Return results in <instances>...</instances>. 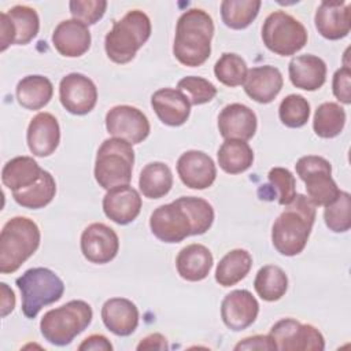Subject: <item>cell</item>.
Masks as SVG:
<instances>
[{
	"label": "cell",
	"instance_id": "b9f144b4",
	"mask_svg": "<svg viewBox=\"0 0 351 351\" xmlns=\"http://www.w3.org/2000/svg\"><path fill=\"white\" fill-rule=\"evenodd\" d=\"M73 19L82 22L84 25H95L100 21L106 12V0H71L69 3Z\"/></svg>",
	"mask_w": 351,
	"mask_h": 351
},
{
	"label": "cell",
	"instance_id": "d590c367",
	"mask_svg": "<svg viewBox=\"0 0 351 351\" xmlns=\"http://www.w3.org/2000/svg\"><path fill=\"white\" fill-rule=\"evenodd\" d=\"M261 0H223L221 3L222 22L234 30L248 27L258 16Z\"/></svg>",
	"mask_w": 351,
	"mask_h": 351
},
{
	"label": "cell",
	"instance_id": "f35d334b",
	"mask_svg": "<svg viewBox=\"0 0 351 351\" xmlns=\"http://www.w3.org/2000/svg\"><path fill=\"white\" fill-rule=\"evenodd\" d=\"M351 195L340 191L336 200L325 207L324 219L329 230L335 233H344L351 228Z\"/></svg>",
	"mask_w": 351,
	"mask_h": 351
},
{
	"label": "cell",
	"instance_id": "5bb4252c",
	"mask_svg": "<svg viewBox=\"0 0 351 351\" xmlns=\"http://www.w3.org/2000/svg\"><path fill=\"white\" fill-rule=\"evenodd\" d=\"M59 99L70 114L85 115L96 106L97 88L89 77L81 73H70L60 80Z\"/></svg>",
	"mask_w": 351,
	"mask_h": 351
},
{
	"label": "cell",
	"instance_id": "277c9868",
	"mask_svg": "<svg viewBox=\"0 0 351 351\" xmlns=\"http://www.w3.org/2000/svg\"><path fill=\"white\" fill-rule=\"evenodd\" d=\"M38 225L27 217H14L5 222L0 233V271H16L40 247Z\"/></svg>",
	"mask_w": 351,
	"mask_h": 351
},
{
	"label": "cell",
	"instance_id": "30bf717a",
	"mask_svg": "<svg viewBox=\"0 0 351 351\" xmlns=\"http://www.w3.org/2000/svg\"><path fill=\"white\" fill-rule=\"evenodd\" d=\"M299 178L304 182L307 197L314 206H329L340 192L332 178V166L329 160L318 155L302 156L295 165Z\"/></svg>",
	"mask_w": 351,
	"mask_h": 351
},
{
	"label": "cell",
	"instance_id": "8d00e7d4",
	"mask_svg": "<svg viewBox=\"0 0 351 351\" xmlns=\"http://www.w3.org/2000/svg\"><path fill=\"white\" fill-rule=\"evenodd\" d=\"M247 71L245 60L240 55L232 52L222 53L214 66L215 78L230 88L241 85L245 80Z\"/></svg>",
	"mask_w": 351,
	"mask_h": 351
},
{
	"label": "cell",
	"instance_id": "4dcf8cb0",
	"mask_svg": "<svg viewBox=\"0 0 351 351\" xmlns=\"http://www.w3.org/2000/svg\"><path fill=\"white\" fill-rule=\"evenodd\" d=\"M219 167L228 174H240L248 170L254 162V151L248 143L226 138L217 154Z\"/></svg>",
	"mask_w": 351,
	"mask_h": 351
},
{
	"label": "cell",
	"instance_id": "f546056e",
	"mask_svg": "<svg viewBox=\"0 0 351 351\" xmlns=\"http://www.w3.org/2000/svg\"><path fill=\"white\" fill-rule=\"evenodd\" d=\"M173 186V173L163 162H151L143 167L138 177V188L148 199L166 196Z\"/></svg>",
	"mask_w": 351,
	"mask_h": 351
},
{
	"label": "cell",
	"instance_id": "60d3db41",
	"mask_svg": "<svg viewBox=\"0 0 351 351\" xmlns=\"http://www.w3.org/2000/svg\"><path fill=\"white\" fill-rule=\"evenodd\" d=\"M267 177L271 188L277 193L278 203L281 206L289 204L296 195L293 174L285 167H273L270 169Z\"/></svg>",
	"mask_w": 351,
	"mask_h": 351
},
{
	"label": "cell",
	"instance_id": "7bdbcfd3",
	"mask_svg": "<svg viewBox=\"0 0 351 351\" xmlns=\"http://www.w3.org/2000/svg\"><path fill=\"white\" fill-rule=\"evenodd\" d=\"M332 89L335 97L344 103L350 104L351 103V70L350 66L344 64L336 73L333 74V81H332Z\"/></svg>",
	"mask_w": 351,
	"mask_h": 351
},
{
	"label": "cell",
	"instance_id": "603a6c76",
	"mask_svg": "<svg viewBox=\"0 0 351 351\" xmlns=\"http://www.w3.org/2000/svg\"><path fill=\"white\" fill-rule=\"evenodd\" d=\"M90 32L86 25L77 19L62 21L52 33L55 49L66 58H78L90 47Z\"/></svg>",
	"mask_w": 351,
	"mask_h": 351
},
{
	"label": "cell",
	"instance_id": "4fadbf2b",
	"mask_svg": "<svg viewBox=\"0 0 351 351\" xmlns=\"http://www.w3.org/2000/svg\"><path fill=\"white\" fill-rule=\"evenodd\" d=\"M106 129L112 137L122 138L132 145L143 143L151 132L147 115L128 104L115 106L108 110L106 114Z\"/></svg>",
	"mask_w": 351,
	"mask_h": 351
},
{
	"label": "cell",
	"instance_id": "c3c4849f",
	"mask_svg": "<svg viewBox=\"0 0 351 351\" xmlns=\"http://www.w3.org/2000/svg\"><path fill=\"white\" fill-rule=\"evenodd\" d=\"M258 195L261 196V199H265V200H273L277 196L276 191L271 188L270 184L269 185H262L258 191Z\"/></svg>",
	"mask_w": 351,
	"mask_h": 351
},
{
	"label": "cell",
	"instance_id": "4316f807",
	"mask_svg": "<svg viewBox=\"0 0 351 351\" xmlns=\"http://www.w3.org/2000/svg\"><path fill=\"white\" fill-rule=\"evenodd\" d=\"M213 263L214 258L210 250L197 243L184 247L176 258V267L180 277L192 282L204 280L208 276Z\"/></svg>",
	"mask_w": 351,
	"mask_h": 351
},
{
	"label": "cell",
	"instance_id": "f1b7e54d",
	"mask_svg": "<svg viewBox=\"0 0 351 351\" xmlns=\"http://www.w3.org/2000/svg\"><path fill=\"white\" fill-rule=\"evenodd\" d=\"M16 100L27 110H40L49 103L53 95V85L44 75H26L16 85Z\"/></svg>",
	"mask_w": 351,
	"mask_h": 351
},
{
	"label": "cell",
	"instance_id": "7dc6e473",
	"mask_svg": "<svg viewBox=\"0 0 351 351\" xmlns=\"http://www.w3.org/2000/svg\"><path fill=\"white\" fill-rule=\"evenodd\" d=\"M0 288H1V317H7L15 307V295H14V291L5 284V282H1L0 284Z\"/></svg>",
	"mask_w": 351,
	"mask_h": 351
},
{
	"label": "cell",
	"instance_id": "3957f363",
	"mask_svg": "<svg viewBox=\"0 0 351 351\" xmlns=\"http://www.w3.org/2000/svg\"><path fill=\"white\" fill-rule=\"evenodd\" d=\"M314 221L315 206L306 195L296 193L273 223L271 243L274 248L285 256L300 254L307 244Z\"/></svg>",
	"mask_w": 351,
	"mask_h": 351
},
{
	"label": "cell",
	"instance_id": "484cf974",
	"mask_svg": "<svg viewBox=\"0 0 351 351\" xmlns=\"http://www.w3.org/2000/svg\"><path fill=\"white\" fill-rule=\"evenodd\" d=\"M289 80L293 86L303 90H317L326 81V64L315 55H299L288 64Z\"/></svg>",
	"mask_w": 351,
	"mask_h": 351
},
{
	"label": "cell",
	"instance_id": "83f0119b",
	"mask_svg": "<svg viewBox=\"0 0 351 351\" xmlns=\"http://www.w3.org/2000/svg\"><path fill=\"white\" fill-rule=\"evenodd\" d=\"M38 163L32 156H15L1 170V181L8 189L18 191L37 182L43 174Z\"/></svg>",
	"mask_w": 351,
	"mask_h": 351
},
{
	"label": "cell",
	"instance_id": "e575fe53",
	"mask_svg": "<svg viewBox=\"0 0 351 351\" xmlns=\"http://www.w3.org/2000/svg\"><path fill=\"white\" fill-rule=\"evenodd\" d=\"M346 111L340 104L326 101L317 107L313 119V129L318 137L333 138L343 132Z\"/></svg>",
	"mask_w": 351,
	"mask_h": 351
},
{
	"label": "cell",
	"instance_id": "ac0fdd59",
	"mask_svg": "<svg viewBox=\"0 0 351 351\" xmlns=\"http://www.w3.org/2000/svg\"><path fill=\"white\" fill-rule=\"evenodd\" d=\"M141 196L130 185L108 189L103 197V211L108 219L118 225L133 222L141 211Z\"/></svg>",
	"mask_w": 351,
	"mask_h": 351
},
{
	"label": "cell",
	"instance_id": "7402d4cb",
	"mask_svg": "<svg viewBox=\"0 0 351 351\" xmlns=\"http://www.w3.org/2000/svg\"><path fill=\"white\" fill-rule=\"evenodd\" d=\"M245 93L261 104L273 101L281 92L284 80L281 71L274 66H258L247 71L243 82Z\"/></svg>",
	"mask_w": 351,
	"mask_h": 351
},
{
	"label": "cell",
	"instance_id": "6da1fadb",
	"mask_svg": "<svg viewBox=\"0 0 351 351\" xmlns=\"http://www.w3.org/2000/svg\"><path fill=\"white\" fill-rule=\"evenodd\" d=\"M214 222L213 206L196 196H181L162 204L149 217L152 234L165 243H180L189 236L206 233Z\"/></svg>",
	"mask_w": 351,
	"mask_h": 351
},
{
	"label": "cell",
	"instance_id": "cb8c5ba5",
	"mask_svg": "<svg viewBox=\"0 0 351 351\" xmlns=\"http://www.w3.org/2000/svg\"><path fill=\"white\" fill-rule=\"evenodd\" d=\"M151 106L160 122L167 126L184 125L191 114V103L186 96L173 88H162L154 92Z\"/></svg>",
	"mask_w": 351,
	"mask_h": 351
},
{
	"label": "cell",
	"instance_id": "44dd1931",
	"mask_svg": "<svg viewBox=\"0 0 351 351\" xmlns=\"http://www.w3.org/2000/svg\"><path fill=\"white\" fill-rule=\"evenodd\" d=\"M318 33L326 40H340L351 29L350 4L347 1H322L314 15Z\"/></svg>",
	"mask_w": 351,
	"mask_h": 351
},
{
	"label": "cell",
	"instance_id": "5b68a950",
	"mask_svg": "<svg viewBox=\"0 0 351 351\" xmlns=\"http://www.w3.org/2000/svg\"><path fill=\"white\" fill-rule=\"evenodd\" d=\"M151 21L141 10L128 11L106 34L104 49L110 60L129 63L151 36Z\"/></svg>",
	"mask_w": 351,
	"mask_h": 351
},
{
	"label": "cell",
	"instance_id": "ab89813d",
	"mask_svg": "<svg viewBox=\"0 0 351 351\" xmlns=\"http://www.w3.org/2000/svg\"><path fill=\"white\" fill-rule=\"evenodd\" d=\"M177 89L181 90L193 106L206 104L211 101L217 95V88L213 82L196 75L181 78L177 84Z\"/></svg>",
	"mask_w": 351,
	"mask_h": 351
},
{
	"label": "cell",
	"instance_id": "8992f818",
	"mask_svg": "<svg viewBox=\"0 0 351 351\" xmlns=\"http://www.w3.org/2000/svg\"><path fill=\"white\" fill-rule=\"evenodd\" d=\"M92 307L84 300H70L47 311L40 321L44 339L53 346H67L92 322Z\"/></svg>",
	"mask_w": 351,
	"mask_h": 351
},
{
	"label": "cell",
	"instance_id": "9c48e42d",
	"mask_svg": "<svg viewBox=\"0 0 351 351\" xmlns=\"http://www.w3.org/2000/svg\"><path fill=\"white\" fill-rule=\"evenodd\" d=\"M307 30L302 22L285 11L269 14L262 26V40L266 48L280 56H291L307 43Z\"/></svg>",
	"mask_w": 351,
	"mask_h": 351
},
{
	"label": "cell",
	"instance_id": "52a82bcc",
	"mask_svg": "<svg viewBox=\"0 0 351 351\" xmlns=\"http://www.w3.org/2000/svg\"><path fill=\"white\" fill-rule=\"evenodd\" d=\"M134 163V151L130 143L111 137L101 143L95 160V180L104 189L129 185Z\"/></svg>",
	"mask_w": 351,
	"mask_h": 351
},
{
	"label": "cell",
	"instance_id": "8fae6325",
	"mask_svg": "<svg viewBox=\"0 0 351 351\" xmlns=\"http://www.w3.org/2000/svg\"><path fill=\"white\" fill-rule=\"evenodd\" d=\"M269 336L276 344V350L281 351H322L325 340L322 333L310 324H300L293 318H282L277 321Z\"/></svg>",
	"mask_w": 351,
	"mask_h": 351
},
{
	"label": "cell",
	"instance_id": "836d02e7",
	"mask_svg": "<svg viewBox=\"0 0 351 351\" xmlns=\"http://www.w3.org/2000/svg\"><path fill=\"white\" fill-rule=\"evenodd\" d=\"M254 288L261 299L276 302L285 295L288 289V277L280 266L266 265L258 270L254 280Z\"/></svg>",
	"mask_w": 351,
	"mask_h": 351
},
{
	"label": "cell",
	"instance_id": "d6986e66",
	"mask_svg": "<svg viewBox=\"0 0 351 351\" xmlns=\"http://www.w3.org/2000/svg\"><path fill=\"white\" fill-rule=\"evenodd\" d=\"M258 128L255 112L245 104L232 103L225 106L218 115L219 134L226 138L247 141L254 137Z\"/></svg>",
	"mask_w": 351,
	"mask_h": 351
},
{
	"label": "cell",
	"instance_id": "bcb514c9",
	"mask_svg": "<svg viewBox=\"0 0 351 351\" xmlns=\"http://www.w3.org/2000/svg\"><path fill=\"white\" fill-rule=\"evenodd\" d=\"M167 348H169L167 340L160 333H152L144 337L137 346V350H167Z\"/></svg>",
	"mask_w": 351,
	"mask_h": 351
},
{
	"label": "cell",
	"instance_id": "2e32d148",
	"mask_svg": "<svg viewBox=\"0 0 351 351\" xmlns=\"http://www.w3.org/2000/svg\"><path fill=\"white\" fill-rule=\"evenodd\" d=\"M259 313V303L247 289L229 292L221 303V318L223 324L234 332L252 325Z\"/></svg>",
	"mask_w": 351,
	"mask_h": 351
},
{
	"label": "cell",
	"instance_id": "1f68e13d",
	"mask_svg": "<svg viewBox=\"0 0 351 351\" xmlns=\"http://www.w3.org/2000/svg\"><path fill=\"white\" fill-rule=\"evenodd\" d=\"M252 267V256L243 248L229 251L217 265L215 281L222 287H232L240 282Z\"/></svg>",
	"mask_w": 351,
	"mask_h": 351
},
{
	"label": "cell",
	"instance_id": "ee69618b",
	"mask_svg": "<svg viewBox=\"0 0 351 351\" xmlns=\"http://www.w3.org/2000/svg\"><path fill=\"white\" fill-rule=\"evenodd\" d=\"M236 351L240 350H276V344L269 335H255L245 337L234 346Z\"/></svg>",
	"mask_w": 351,
	"mask_h": 351
},
{
	"label": "cell",
	"instance_id": "9a60e30c",
	"mask_svg": "<svg viewBox=\"0 0 351 351\" xmlns=\"http://www.w3.org/2000/svg\"><path fill=\"white\" fill-rule=\"evenodd\" d=\"M119 250V239L115 230L106 223L93 222L81 234V251L92 263L111 262Z\"/></svg>",
	"mask_w": 351,
	"mask_h": 351
},
{
	"label": "cell",
	"instance_id": "d4e9b609",
	"mask_svg": "<svg viewBox=\"0 0 351 351\" xmlns=\"http://www.w3.org/2000/svg\"><path fill=\"white\" fill-rule=\"evenodd\" d=\"M138 308L126 298H111L101 307L103 324L117 336L132 335L138 325Z\"/></svg>",
	"mask_w": 351,
	"mask_h": 351
},
{
	"label": "cell",
	"instance_id": "d6a6232c",
	"mask_svg": "<svg viewBox=\"0 0 351 351\" xmlns=\"http://www.w3.org/2000/svg\"><path fill=\"white\" fill-rule=\"evenodd\" d=\"M56 193V182L52 174L43 170V174L33 185L12 192L14 200L25 208H43L52 202Z\"/></svg>",
	"mask_w": 351,
	"mask_h": 351
},
{
	"label": "cell",
	"instance_id": "f6af8a7d",
	"mask_svg": "<svg viewBox=\"0 0 351 351\" xmlns=\"http://www.w3.org/2000/svg\"><path fill=\"white\" fill-rule=\"evenodd\" d=\"M80 351H111L112 344L103 335H90L80 346Z\"/></svg>",
	"mask_w": 351,
	"mask_h": 351
},
{
	"label": "cell",
	"instance_id": "e0dca14e",
	"mask_svg": "<svg viewBox=\"0 0 351 351\" xmlns=\"http://www.w3.org/2000/svg\"><path fill=\"white\" fill-rule=\"evenodd\" d=\"M177 173L188 188L206 189L215 181L217 167L210 155L203 151L191 149L178 158Z\"/></svg>",
	"mask_w": 351,
	"mask_h": 351
},
{
	"label": "cell",
	"instance_id": "7a4b0ae2",
	"mask_svg": "<svg viewBox=\"0 0 351 351\" xmlns=\"http://www.w3.org/2000/svg\"><path fill=\"white\" fill-rule=\"evenodd\" d=\"M214 36L213 18L202 8H191L181 14L176 26L173 44L174 58L184 66L197 67L211 53Z\"/></svg>",
	"mask_w": 351,
	"mask_h": 351
},
{
	"label": "cell",
	"instance_id": "ba28073f",
	"mask_svg": "<svg viewBox=\"0 0 351 351\" xmlns=\"http://www.w3.org/2000/svg\"><path fill=\"white\" fill-rule=\"evenodd\" d=\"M22 298V313L36 318L47 304L58 302L64 292L62 278L47 267H32L15 280Z\"/></svg>",
	"mask_w": 351,
	"mask_h": 351
},
{
	"label": "cell",
	"instance_id": "7c38bea8",
	"mask_svg": "<svg viewBox=\"0 0 351 351\" xmlns=\"http://www.w3.org/2000/svg\"><path fill=\"white\" fill-rule=\"evenodd\" d=\"M40 30V18L34 8L29 5H14L0 14V41L1 52L11 44L25 45L30 43Z\"/></svg>",
	"mask_w": 351,
	"mask_h": 351
},
{
	"label": "cell",
	"instance_id": "74e56055",
	"mask_svg": "<svg viewBox=\"0 0 351 351\" xmlns=\"http://www.w3.org/2000/svg\"><path fill=\"white\" fill-rule=\"evenodd\" d=\"M278 117L288 128H302L310 118V103L302 95H288L280 103Z\"/></svg>",
	"mask_w": 351,
	"mask_h": 351
},
{
	"label": "cell",
	"instance_id": "ffe728a7",
	"mask_svg": "<svg viewBox=\"0 0 351 351\" xmlns=\"http://www.w3.org/2000/svg\"><path fill=\"white\" fill-rule=\"evenodd\" d=\"M27 147L34 156H49L55 152L60 141V128L58 119L49 112H38L32 118L27 133Z\"/></svg>",
	"mask_w": 351,
	"mask_h": 351
}]
</instances>
